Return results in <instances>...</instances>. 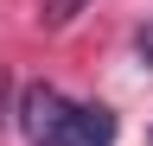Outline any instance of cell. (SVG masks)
I'll return each mask as SVG.
<instances>
[{"label":"cell","mask_w":153,"mask_h":146,"mask_svg":"<svg viewBox=\"0 0 153 146\" xmlns=\"http://www.w3.org/2000/svg\"><path fill=\"white\" fill-rule=\"evenodd\" d=\"M19 127L32 146H115V114L96 102H64L57 89L32 83L19 95Z\"/></svg>","instance_id":"cell-1"},{"label":"cell","mask_w":153,"mask_h":146,"mask_svg":"<svg viewBox=\"0 0 153 146\" xmlns=\"http://www.w3.org/2000/svg\"><path fill=\"white\" fill-rule=\"evenodd\" d=\"M83 7H89V0H45V7H38V19H45V26L57 32V26H70V19H76Z\"/></svg>","instance_id":"cell-2"},{"label":"cell","mask_w":153,"mask_h":146,"mask_svg":"<svg viewBox=\"0 0 153 146\" xmlns=\"http://www.w3.org/2000/svg\"><path fill=\"white\" fill-rule=\"evenodd\" d=\"M140 57H147V64H153V32H140Z\"/></svg>","instance_id":"cell-3"}]
</instances>
